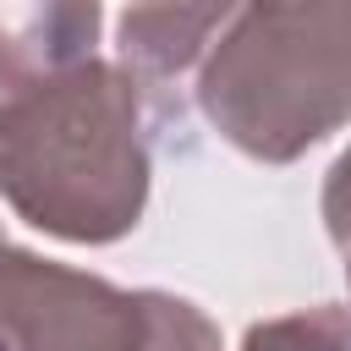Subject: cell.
I'll return each instance as SVG.
<instances>
[{
	"label": "cell",
	"mask_w": 351,
	"mask_h": 351,
	"mask_svg": "<svg viewBox=\"0 0 351 351\" xmlns=\"http://www.w3.org/2000/svg\"><path fill=\"white\" fill-rule=\"evenodd\" d=\"M0 197L44 236L121 241L148 203V143L137 82L88 60L0 99Z\"/></svg>",
	"instance_id": "1"
},
{
	"label": "cell",
	"mask_w": 351,
	"mask_h": 351,
	"mask_svg": "<svg viewBox=\"0 0 351 351\" xmlns=\"http://www.w3.org/2000/svg\"><path fill=\"white\" fill-rule=\"evenodd\" d=\"M197 104L247 159L291 165L351 121V5H247L203 55Z\"/></svg>",
	"instance_id": "2"
},
{
	"label": "cell",
	"mask_w": 351,
	"mask_h": 351,
	"mask_svg": "<svg viewBox=\"0 0 351 351\" xmlns=\"http://www.w3.org/2000/svg\"><path fill=\"white\" fill-rule=\"evenodd\" d=\"M143 296L99 274L22 252L0 230V346L5 351H137Z\"/></svg>",
	"instance_id": "3"
},
{
	"label": "cell",
	"mask_w": 351,
	"mask_h": 351,
	"mask_svg": "<svg viewBox=\"0 0 351 351\" xmlns=\"http://www.w3.org/2000/svg\"><path fill=\"white\" fill-rule=\"evenodd\" d=\"M104 11L93 0H44V5H0V99L27 93L71 66L93 60Z\"/></svg>",
	"instance_id": "4"
},
{
	"label": "cell",
	"mask_w": 351,
	"mask_h": 351,
	"mask_svg": "<svg viewBox=\"0 0 351 351\" xmlns=\"http://www.w3.org/2000/svg\"><path fill=\"white\" fill-rule=\"evenodd\" d=\"M225 22L230 5H126L115 16V66L132 82H170L214 49Z\"/></svg>",
	"instance_id": "5"
},
{
	"label": "cell",
	"mask_w": 351,
	"mask_h": 351,
	"mask_svg": "<svg viewBox=\"0 0 351 351\" xmlns=\"http://www.w3.org/2000/svg\"><path fill=\"white\" fill-rule=\"evenodd\" d=\"M241 351H351V313L346 307H302L247 329Z\"/></svg>",
	"instance_id": "6"
},
{
	"label": "cell",
	"mask_w": 351,
	"mask_h": 351,
	"mask_svg": "<svg viewBox=\"0 0 351 351\" xmlns=\"http://www.w3.org/2000/svg\"><path fill=\"white\" fill-rule=\"evenodd\" d=\"M143 296V340L137 351H219V329L170 291H137Z\"/></svg>",
	"instance_id": "7"
},
{
	"label": "cell",
	"mask_w": 351,
	"mask_h": 351,
	"mask_svg": "<svg viewBox=\"0 0 351 351\" xmlns=\"http://www.w3.org/2000/svg\"><path fill=\"white\" fill-rule=\"evenodd\" d=\"M324 225H329L335 247L351 241V148L329 165V181H324Z\"/></svg>",
	"instance_id": "8"
},
{
	"label": "cell",
	"mask_w": 351,
	"mask_h": 351,
	"mask_svg": "<svg viewBox=\"0 0 351 351\" xmlns=\"http://www.w3.org/2000/svg\"><path fill=\"white\" fill-rule=\"evenodd\" d=\"M340 252H346V280H351V241H346V247H340Z\"/></svg>",
	"instance_id": "9"
},
{
	"label": "cell",
	"mask_w": 351,
	"mask_h": 351,
	"mask_svg": "<svg viewBox=\"0 0 351 351\" xmlns=\"http://www.w3.org/2000/svg\"><path fill=\"white\" fill-rule=\"evenodd\" d=\"M0 351H5V346H0Z\"/></svg>",
	"instance_id": "10"
}]
</instances>
